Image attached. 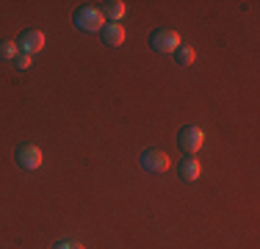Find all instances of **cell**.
<instances>
[{
  "mask_svg": "<svg viewBox=\"0 0 260 249\" xmlns=\"http://www.w3.org/2000/svg\"><path fill=\"white\" fill-rule=\"evenodd\" d=\"M105 25V17L100 14V9L97 6H80L75 11V28L78 30H89V34H100Z\"/></svg>",
  "mask_w": 260,
  "mask_h": 249,
  "instance_id": "6da1fadb",
  "label": "cell"
},
{
  "mask_svg": "<svg viewBox=\"0 0 260 249\" xmlns=\"http://www.w3.org/2000/svg\"><path fill=\"white\" fill-rule=\"evenodd\" d=\"M139 164H141V169L150 172V174H164L172 166V161L164 149H144V152L139 155Z\"/></svg>",
  "mask_w": 260,
  "mask_h": 249,
  "instance_id": "7a4b0ae2",
  "label": "cell"
},
{
  "mask_svg": "<svg viewBox=\"0 0 260 249\" xmlns=\"http://www.w3.org/2000/svg\"><path fill=\"white\" fill-rule=\"evenodd\" d=\"M180 45H183L180 34L172 30V28H160V30H155V34L150 36V47L155 50V53H175Z\"/></svg>",
  "mask_w": 260,
  "mask_h": 249,
  "instance_id": "3957f363",
  "label": "cell"
},
{
  "mask_svg": "<svg viewBox=\"0 0 260 249\" xmlns=\"http://www.w3.org/2000/svg\"><path fill=\"white\" fill-rule=\"evenodd\" d=\"M177 141H180V147L188 155H194V152H200V149H202V144H205V130H202L200 124H188V128L180 130Z\"/></svg>",
  "mask_w": 260,
  "mask_h": 249,
  "instance_id": "277c9868",
  "label": "cell"
},
{
  "mask_svg": "<svg viewBox=\"0 0 260 249\" xmlns=\"http://www.w3.org/2000/svg\"><path fill=\"white\" fill-rule=\"evenodd\" d=\"M42 161H45V155H42V149L36 144H22L20 149H17V164H20L22 169H28V172L39 169Z\"/></svg>",
  "mask_w": 260,
  "mask_h": 249,
  "instance_id": "5b68a950",
  "label": "cell"
},
{
  "mask_svg": "<svg viewBox=\"0 0 260 249\" xmlns=\"http://www.w3.org/2000/svg\"><path fill=\"white\" fill-rule=\"evenodd\" d=\"M17 47H20V53H28V55L39 53V50H45V34L36 30V28H30V30L22 34V39L17 42Z\"/></svg>",
  "mask_w": 260,
  "mask_h": 249,
  "instance_id": "8992f818",
  "label": "cell"
},
{
  "mask_svg": "<svg viewBox=\"0 0 260 249\" xmlns=\"http://www.w3.org/2000/svg\"><path fill=\"white\" fill-rule=\"evenodd\" d=\"M177 174H180V180L185 183H194V180L202 177V164L200 158H194V155H185V158L177 164Z\"/></svg>",
  "mask_w": 260,
  "mask_h": 249,
  "instance_id": "52a82bcc",
  "label": "cell"
},
{
  "mask_svg": "<svg viewBox=\"0 0 260 249\" xmlns=\"http://www.w3.org/2000/svg\"><path fill=\"white\" fill-rule=\"evenodd\" d=\"M100 39L108 47H119V45H125V28L119 22H105L100 30Z\"/></svg>",
  "mask_w": 260,
  "mask_h": 249,
  "instance_id": "ba28073f",
  "label": "cell"
},
{
  "mask_svg": "<svg viewBox=\"0 0 260 249\" xmlns=\"http://www.w3.org/2000/svg\"><path fill=\"white\" fill-rule=\"evenodd\" d=\"M100 14L105 17V22H119L127 14V6L122 0H105V3H100Z\"/></svg>",
  "mask_w": 260,
  "mask_h": 249,
  "instance_id": "9c48e42d",
  "label": "cell"
},
{
  "mask_svg": "<svg viewBox=\"0 0 260 249\" xmlns=\"http://www.w3.org/2000/svg\"><path fill=\"white\" fill-rule=\"evenodd\" d=\"M175 61H177V67H191L197 61V50L191 45H180L175 50Z\"/></svg>",
  "mask_w": 260,
  "mask_h": 249,
  "instance_id": "30bf717a",
  "label": "cell"
},
{
  "mask_svg": "<svg viewBox=\"0 0 260 249\" xmlns=\"http://www.w3.org/2000/svg\"><path fill=\"white\" fill-rule=\"evenodd\" d=\"M17 55H20L17 42H11V39H3V42H0V58H3V61H14Z\"/></svg>",
  "mask_w": 260,
  "mask_h": 249,
  "instance_id": "8fae6325",
  "label": "cell"
},
{
  "mask_svg": "<svg viewBox=\"0 0 260 249\" xmlns=\"http://www.w3.org/2000/svg\"><path fill=\"white\" fill-rule=\"evenodd\" d=\"M14 64H17V70H30V64H34V55H28V53H20V55H17V58H14Z\"/></svg>",
  "mask_w": 260,
  "mask_h": 249,
  "instance_id": "7c38bea8",
  "label": "cell"
},
{
  "mask_svg": "<svg viewBox=\"0 0 260 249\" xmlns=\"http://www.w3.org/2000/svg\"><path fill=\"white\" fill-rule=\"evenodd\" d=\"M53 249H83V244H78V241H58Z\"/></svg>",
  "mask_w": 260,
  "mask_h": 249,
  "instance_id": "4fadbf2b",
  "label": "cell"
}]
</instances>
